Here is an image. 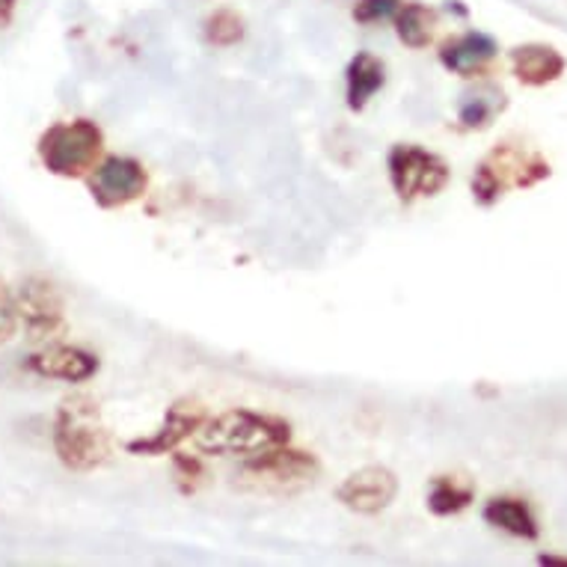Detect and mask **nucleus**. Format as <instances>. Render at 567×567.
<instances>
[{"label": "nucleus", "instance_id": "obj_1", "mask_svg": "<svg viewBox=\"0 0 567 567\" xmlns=\"http://www.w3.org/2000/svg\"><path fill=\"white\" fill-rule=\"evenodd\" d=\"M56 461L72 473L102 470L113 457V437L102 419L99 401L90 395H69L60 401L51 431Z\"/></svg>", "mask_w": 567, "mask_h": 567}, {"label": "nucleus", "instance_id": "obj_2", "mask_svg": "<svg viewBox=\"0 0 567 567\" xmlns=\"http://www.w3.org/2000/svg\"><path fill=\"white\" fill-rule=\"evenodd\" d=\"M291 425L282 416L256 413V410H226L208 416L194 434V446L205 455H259L268 449L286 446Z\"/></svg>", "mask_w": 567, "mask_h": 567}, {"label": "nucleus", "instance_id": "obj_3", "mask_svg": "<svg viewBox=\"0 0 567 567\" xmlns=\"http://www.w3.org/2000/svg\"><path fill=\"white\" fill-rule=\"evenodd\" d=\"M549 161L540 152H529L514 143H499L482 158L473 173V199L491 208L508 190H526L549 178Z\"/></svg>", "mask_w": 567, "mask_h": 567}, {"label": "nucleus", "instance_id": "obj_4", "mask_svg": "<svg viewBox=\"0 0 567 567\" xmlns=\"http://www.w3.org/2000/svg\"><path fill=\"white\" fill-rule=\"evenodd\" d=\"M104 152V131L93 120L56 122L39 137V161L51 176H90Z\"/></svg>", "mask_w": 567, "mask_h": 567}, {"label": "nucleus", "instance_id": "obj_5", "mask_svg": "<svg viewBox=\"0 0 567 567\" xmlns=\"http://www.w3.org/2000/svg\"><path fill=\"white\" fill-rule=\"evenodd\" d=\"M321 473L316 455L300 449L277 446L259 455H250L241 466V482L261 493H295L316 482Z\"/></svg>", "mask_w": 567, "mask_h": 567}, {"label": "nucleus", "instance_id": "obj_6", "mask_svg": "<svg viewBox=\"0 0 567 567\" xmlns=\"http://www.w3.org/2000/svg\"><path fill=\"white\" fill-rule=\"evenodd\" d=\"M390 185L401 203H416L437 196L452 178V169L440 155L422 150L416 143H399L386 155Z\"/></svg>", "mask_w": 567, "mask_h": 567}, {"label": "nucleus", "instance_id": "obj_7", "mask_svg": "<svg viewBox=\"0 0 567 567\" xmlns=\"http://www.w3.org/2000/svg\"><path fill=\"white\" fill-rule=\"evenodd\" d=\"M19 324L33 344H48L65 330V300L54 282L42 274H30L16 289Z\"/></svg>", "mask_w": 567, "mask_h": 567}, {"label": "nucleus", "instance_id": "obj_8", "mask_svg": "<svg viewBox=\"0 0 567 567\" xmlns=\"http://www.w3.org/2000/svg\"><path fill=\"white\" fill-rule=\"evenodd\" d=\"M150 187V173L137 158L128 155H107L90 173V194L102 208H122L137 203Z\"/></svg>", "mask_w": 567, "mask_h": 567}, {"label": "nucleus", "instance_id": "obj_9", "mask_svg": "<svg viewBox=\"0 0 567 567\" xmlns=\"http://www.w3.org/2000/svg\"><path fill=\"white\" fill-rule=\"evenodd\" d=\"M208 419L203 401L196 399H178L173 401V408H167V416L161 422L158 429L150 431L146 437L128 440L125 449L131 455L140 457H161L176 452L185 440H194V434L203 429V422Z\"/></svg>", "mask_w": 567, "mask_h": 567}, {"label": "nucleus", "instance_id": "obj_10", "mask_svg": "<svg viewBox=\"0 0 567 567\" xmlns=\"http://www.w3.org/2000/svg\"><path fill=\"white\" fill-rule=\"evenodd\" d=\"M399 493V478L386 466H363L336 487V499L357 514H381Z\"/></svg>", "mask_w": 567, "mask_h": 567}, {"label": "nucleus", "instance_id": "obj_11", "mask_svg": "<svg viewBox=\"0 0 567 567\" xmlns=\"http://www.w3.org/2000/svg\"><path fill=\"white\" fill-rule=\"evenodd\" d=\"M28 369L48 381L86 383L99 372V357L78 344H45L30 357Z\"/></svg>", "mask_w": 567, "mask_h": 567}, {"label": "nucleus", "instance_id": "obj_12", "mask_svg": "<svg viewBox=\"0 0 567 567\" xmlns=\"http://www.w3.org/2000/svg\"><path fill=\"white\" fill-rule=\"evenodd\" d=\"M499 54V45L496 39L482 33V30H466L461 37L446 39L440 45V65L452 72V75L461 78H475L487 72V65L496 60Z\"/></svg>", "mask_w": 567, "mask_h": 567}, {"label": "nucleus", "instance_id": "obj_13", "mask_svg": "<svg viewBox=\"0 0 567 567\" xmlns=\"http://www.w3.org/2000/svg\"><path fill=\"white\" fill-rule=\"evenodd\" d=\"M565 56L547 42H526L512 51V72L523 86L556 84L565 75Z\"/></svg>", "mask_w": 567, "mask_h": 567}, {"label": "nucleus", "instance_id": "obj_14", "mask_svg": "<svg viewBox=\"0 0 567 567\" xmlns=\"http://www.w3.org/2000/svg\"><path fill=\"white\" fill-rule=\"evenodd\" d=\"M386 84V65L372 51H357L348 69H344V95L351 111H365V104L381 93Z\"/></svg>", "mask_w": 567, "mask_h": 567}, {"label": "nucleus", "instance_id": "obj_15", "mask_svg": "<svg viewBox=\"0 0 567 567\" xmlns=\"http://www.w3.org/2000/svg\"><path fill=\"white\" fill-rule=\"evenodd\" d=\"M508 107V95L493 84H478L466 90L457 104V120L466 131H484L491 128L496 116H503Z\"/></svg>", "mask_w": 567, "mask_h": 567}, {"label": "nucleus", "instance_id": "obj_16", "mask_svg": "<svg viewBox=\"0 0 567 567\" xmlns=\"http://www.w3.org/2000/svg\"><path fill=\"white\" fill-rule=\"evenodd\" d=\"M484 523H491L493 529H503L514 538L535 540L540 535V526L532 514L529 503H523L517 496H493L482 512Z\"/></svg>", "mask_w": 567, "mask_h": 567}, {"label": "nucleus", "instance_id": "obj_17", "mask_svg": "<svg viewBox=\"0 0 567 567\" xmlns=\"http://www.w3.org/2000/svg\"><path fill=\"white\" fill-rule=\"evenodd\" d=\"M395 33L408 48L419 51V48H429L434 39V28H437V10H431L425 3L416 0H404L395 12Z\"/></svg>", "mask_w": 567, "mask_h": 567}, {"label": "nucleus", "instance_id": "obj_18", "mask_svg": "<svg viewBox=\"0 0 567 567\" xmlns=\"http://www.w3.org/2000/svg\"><path fill=\"white\" fill-rule=\"evenodd\" d=\"M475 499L473 482H466L461 475H437L429 491V508L437 517H452L470 508Z\"/></svg>", "mask_w": 567, "mask_h": 567}, {"label": "nucleus", "instance_id": "obj_19", "mask_svg": "<svg viewBox=\"0 0 567 567\" xmlns=\"http://www.w3.org/2000/svg\"><path fill=\"white\" fill-rule=\"evenodd\" d=\"M244 33H247V24H244L241 16L235 10H229V7L215 10L203 24V39L215 48L238 45L244 39Z\"/></svg>", "mask_w": 567, "mask_h": 567}, {"label": "nucleus", "instance_id": "obj_20", "mask_svg": "<svg viewBox=\"0 0 567 567\" xmlns=\"http://www.w3.org/2000/svg\"><path fill=\"white\" fill-rule=\"evenodd\" d=\"M404 0H357L353 3V21L357 24H365V28H372V24H383V21L395 19V12Z\"/></svg>", "mask_w": 567, "mask_h": 567}, {"label": "nucleus", "instance_id": "obj_21", "mask_svg": "<svg viewBox=\"0 0 567 567\" xmlns=\"http://www.w3.org/2000/svg\"><path fill=\"white\" fill-rule=\"evenodd\" d=\"M19 307H16V291L0 279V344H10L19 336Z\"/></svg>", "mask_w": 567, "mask_h": 567}, {"label": "nucleus", "instance_id": "obj_22", "mask_svg": "<svg viewBox=\"0 0 567 567\" xmlns=\"http://www.w3.org/2000/svg\"><path fill=\"white\" fill-rule=\"evenodd\" d=\"M176 473L182 475V482H190V491L196 487V482L203 478L205 470L199 464V457H190V455H176Z\"/></svg>", "mask_w": 567, "mask_h": 567}, {"label": "nucleus", "instance_id": "obj_23", "mask_svg": "<svg viewBox=\"0 0 567 567\" xmlns=\"http://www.w3.org/2000/svg\"><path fill=\"white\" fill-rule=\"evenodd\" d=\"M16 10H19V0H0V30L10 28Z\"/></svg>", "mask_w": 567, "mask_h": 567}, {"label": "nucleus", "instance_id": "obj_24", "mask_svg": "<svg viewBox=\"0 0 567 567\" xmlns=\"http://www.w3.org/2000/svg\"><path fill=\"white\" fill-rule=\"evenodd\" d=\"M538 565H544V567H567V558L565 556H549V553H544V556H538Z\"/></svg>", "mask_w": 567, "mask_h": 567}]
</instances>
